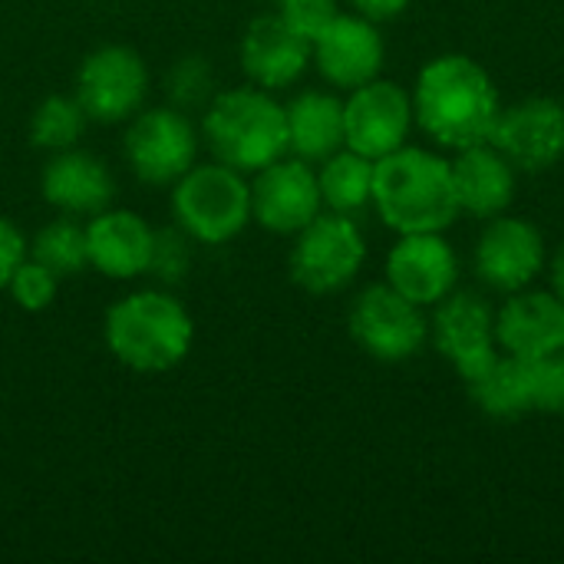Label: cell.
<instances>
[{
    "instance_id": "1",
    "label": "cell",
    "mask_w": 564,
    "mask_h": 564,
    "mask_svg": "<svg viewBox=\"0 0 564 564\" xmlns=\"http://www.w3.org/2000/svg\"><path fill=\"white\" fill-rule=\"evenodd\" d=\"M499 93L492 76L463 53L430 59L413 86V119L446 149H469L492 139L499 122Z\"/></svg>"
},
{
    "instance_id": "2",
    "label": "cell",
    "mask_w": 564,
    "mask_h": 564,
    "mask_svg": "<svg viewBox=\"0 0 564 564\" xmlns=\"http://www.w3.org/2000/svg\"><path fill=\"white\" fill-rule=\"evenodd\" d=\"M102 340L126 370L169 373L192 354L195 321L172 291L142 288L106 311Z\"/></svg>"
},
{
    "instance_id": "3",
    "label": "cell",
    "mask_w": 564,
    "mask_h": 564,
    "mask_svg": "<svg viewBox=\"0 0 564 564\" xmlns=\"http://www.w3.org/2000/svg\"><path fill=\"white\" fill-rule=\"evenodd\" d=\"M380 218L400 231H446L456 215L453 165L420 145H400L373 165V202Z\"/></svg>"
},
{
    "instance_id": "4",
    "label": "cell",
    "mask_w": 564,
    "mask_h": 564,
    "mask_svg": "<svg viewBox=\"0 0 564 564\" xmlns=\"http://www.w3.org/2000/svg\"><path fill=\"white\" fill-rule=\"evenodd\" d=\"M198 132L218 162L245 175L288 155V112L271 89L254 83L215 93Z\"/></svg>"
},
{
    "instance_id": "5",
    "label": "cell",
    "mask_w": 564,
    "mask_h": 564,
    "mask_svg": "<svg viewBox=\"0 0 564 564\" xmlns=\"http://www.w3.org/2000/svg\"><path fill=\"white\" fill-rule=\"evenodd\" d=\"M172 221L195 241L221 248L251 225V182L245 172L212 159L195 162L172 182Z\"/></svg>"
},
{
    "instance_id": "6",
    "label": "cell",
    "mask_w": 564,
    "mask_h": 564,
    "mask_svg": "<svg viewBox=\"0 0 564 564\" xmlns=\"http://www.w3.org/2000/svg\"><path fill=\"white\" fill-rule=\"evenodd\" d=\"M367 261V238L350 215L321 212L311 225L294 235L288 258L291 281L307 294L344 291Z\"/></svg>"
},
{
    "instance_id": "7",
    "label": "cell",
    "mask_w": 564,
    "mask_h": 564,
    "mask_svg": "<svg viewBox=\"0 0 564 564\" xmlns=\"http://www.w3.org/2000/svg\"><path fill=\"white\" fill-rule=\"evenodd\" d=\"M202 132L178 106L139 109L122 135V159L145 185H172L198 162Z\"/></svg>"
},
{
    "instance_id": "8",
    "label": "cell",
    "mask_w": 564,
    "mask_h": 564,
    "mask_svg": "<svg viewBox=\"0 0 564 564\" xmlns=\"http://www.w3.org/2000/svg\"><path fill=\"white\" fill-rule=\"evenodd\" d=\"M73 96L86 109L89 122H129L145 106L149 66L142 53L126 43L96 46L76 69Z\"/></svg>"
},
{
    "instance_id": "9",
    "label": "cell",
    "mask_w": 564,
    "mask_h": 564,
    "mask_svg": "<svg viewBox=\"0 0 564 564\" xmlns=\"http://www.w3.org/2000/svg\"><path fill=\"white\" fill-rule=\"evenodd\" d=\"M350 337L373 360L403 364L426 347L430 324L420 304H413L390 284H373L350 307Z\"/></svg>"
},
{
    "instance_id": "10",
    "label": "cell",
    "mask_w": 564,
    "mask_h": 564,
    "mask_svg": "<svg viewBox=\"0 0 564 564\" xmlns=\"http://www.w3.org/2000/svg\"><path fill=\"white\" fill-rule=\"evenodd\" d=\"M413 126V96L393 79H370L344 99V139L347 149L383 159L406 145Z\"/></svg>"
},
{
    "instance_id": "11",
    "label": "cell",
    "mask_w": 564,
    "mask_h": 564,
    "mask_svg": "<svg viewBox=\"0 0 564 564\" xmlns=\"http://www.w3.org/2000/svg\"><path fill=\"white\" fill-rule=\"evenodd\" d=\"M321 208L317 172L297 155H281L251 175V221L271 235H297L321 215Z\"/></svg>"
},
{
    "instance_id": "12",
    "label": "cell",
    "mask_w": 564,
    "mask_h": 564,
    "mask_svg": "<svg viewBox=\"0 0 564 564\" xmlns=\"http://www.w3.org/2000/svg\"><path fill=\"white\" fill-rule=\"evenodd\" d=\"M545 264V238L529 218L496 215L476 241V274L502 294L529 288Z\"/></svg>"
},
{
    "instance_id": "13",
    "label": "cell",
    "mask_w": 564,
    "mask_h": 564,
    "mask_svg": "<svg viewBox=\"0 0 564 564\" xmlns=\"http://www.w3.org/2000/svg\"><path fill=\"white\" fill-rule=\"evenodd\" d=\"M459 261L443 231H413L387 254V284L420 307H436L456 291Z\"/></svg>"
},
{
    "instance_id": "14",
    "label": "cell",
    "mask_w": 564,
    "mask_h": 564,
    "mask_svg": "<svg viewBox=\"0 0 564 564\" xmlns=\"http://www.w3.org/2000/svg\"><path fill=\"white\" fill-rule=\"evenodd\" d=\"M436 350L449 360L459 380H473L496 357V314L473 291H453L436 304Z\"/></svg>"
},
{
    "instance_id": "15",
    "label": "cell",
    "mask_w": 564,
    "mask_h": 564,
    "mask_svg": "<svg viewBox=\"0 0 564 564\" xmlns=\"http://www.w3.org/2000/svg\"><path fill=\"white\" fill-rule=\"evenodd\" d=\"M383 36L364 13H337V20L311 43V63L337 89H357L383 69Z\"/></svg>"
},
{
    "instance_id": "16",
    "label": "cell",
    "mask_w": 564,
    "mask_h": 564,
    "mask_svg": "<svg viewBox=\"0 0 564 564\" xmlns=\"http://www.w3.org/2000/svg\"><path fill=\"white\" fill-rule=\"evenodd\" d=\"M489 142L516 169L545 172L564 155V106L535 96L512 109H502Z\"/></svg>"
},
{
    "instance_id": "17",
    "label": "cell",
    "mask_w": 564,
    "mask_h": 564,
    "mask_svg": "<svg viewBox=\"0 0 564 564\" xmlns=\"http://www.w3.org/2000/svg\"><path fill=\"white\" fill-rule=\"evenodd\" d=\"M155 248V228L129 208H102L86 218L89 268L109 281H135L149 274Z\"/></svg>"
},
{
    "instance_id": "18",
    "label": "cell",
    "mask_w": 564,
    "mask_h": 564,
    "mask_svg": "<svg viewBox=\"0 0 564 564\" xmlns=\"http://www.w3.org/2000/svg\"><path fill=\"white\" fill-rule=\"evenodd\" d=\"M40 195L59 215L93 218L96 212L112 205L116 178L99 155L73 145L63 152H50L40 172Z\"/></svg>"
},
{
    "instance_id": "19",
    "label": "cell",
    "mask_w": 564,
    "mask_h": 564,
    "mask_svg": "<svg viewBox=\"0 0 564 564\" xmlns=\"http://www.w3.org/2000/svg\"><path fill=\"white\" fill-rule=\"evenodd\" d=\"M241 69L248 83L261 89H288L294 86L311 66V40L294 33L281 13H264L248 23L241 46H238Z\"/></svg>"
},
{
    "instance_id": "20",
    "label": "cell",
    "mask_w": 564,
    "mask_h": 564,
    "mask_svg": "<svg viewBox=\"0 0 564 564\" xmlns=\"http://www.w3.org/2000/svg\"><path fill=\"white\" fill-rule=\"evenodd\" d=\"M496 344L522 360L564 350V301L555 291H516L496 314Z\"/></svg>"
},
{
    "instance_id": "21",
    "label": "cell",
    "mask_w": 564,
    "mask_h": 564,
    "mask_svg": "<svg viewBox=\"0 0 564 564\" xmlns=\"http://www.w3.org/2000/svg\"><path fill=\"white\" fill-rule=\"evenodd\" d=\"M449 165H453V188H456L459 212H469L476 218H496L512 205L516 165L492 142L459 149L456 162Z\"/></svg>"
},
{
    "instance_id": "22",
    "label": "cell",
    "mask_w": 564,
    "mask_h": 564,
    "mask_svg": "<svg viewBox=\"0 0 564 564\" xmlns=\"http://www.w3.org/2000/svg\"><path fill=\"white\" fill-rule=\"evenodd\" d=\"M476 406L492 420H522L539 410V360L496 354L486 370L466 380Z\"/></svg>"
},
{
    "instance_id": "23",
    "label": "cell",
    "mask_w": 564,
    "mask_h": 564,
    "mask_svg": "<svg viewBox=\"0 0 564 564\" xmlns=\"http://www.w3.org/2000/svg\"><path fill=\"white\" fill-rule=\"evenodd\" d=\"M288 152L304 162H324L347 145L344 99L324 89H304L288 106Z\"/></svg>"
},
{
    "instance_id": "24",
    "label": "cell",
    "mask_w": 564,
    "mask_h": 564,
    "mask_svg": "<svg viewBox=\"0 0 564 564\" xmlns=\"http://www.w3.org/2000/svg\"><path fill=\"white\" fill-rule=\"evenodd\" d=\"M373 159L354 152V149H340L334 155H327L317 169V185H321V198L330 212L340 215H354L360 208H367L373 202Z\"/></svg>"
},
{
    "instance_id": "25",
    "label": "cell",
    "mask_w": 564,
    "mask_h": 564,
    "mask_svg": "<svg viewBox=\"0 0 564 564\" xmlns=\"http://www.w3.org/2000/svg\"><path fill=\"white\" fill-rule=\"evenodd\" d=\"M30 258L46 264L59 281L73 278L79 271L89 268V254H86V221L73 218V215H59L53 221H46L33 241H30Z\"/></svg>"
},
{
    "instance_id": "26",
    "label": "cell",
    "mask_w": 564,
    "mask_h": 564,
    "mask_svg": "<svg viewBox=\"0 0 564 564\" xmlns=\"http://www.w3.org/2000/svg\"><path fill=\"white\" fill-rule=\"evenodd\" d=\"M86 126H89V116L86 109L79 106L76 96H46L33 116H30V142L43 152H63V149H73L79 145V139L86 135Z\"/></svg>"
},
{
    "instance_id": "27",
    "label": "cell",
    "mask_w": 564,
    "mask_h": 564,
    "mask_svg": "<svg viewBox=\"0 0 564 564\" xmlns=\"http://www.w3.org/2000/svg\"><path fill=\"white\" fill-rule=\"evenodd\" d=\"M7 291H10V297H13V304H17L20 311L40 314V311L53 307V301H56V294H59V278H56L46 264H40V261H33V258L26 254V258L20 261V268L13 271Z\"/></svg>"
},
{
    "instance_id": "28",
    "label": "cell",
    "mask_w": 564,
    "mask_h": 564,
    "mask_svg": "<svg viewBox=\"0 0 564 564\" xmlns=\"http://www.w3.org/2000/svg\"><path fill=\"white\" fill-rule=\"evenodd\" d=\"M215 96V69L205 56H182L169 69V99L178 109L188 106H208Z\"/></svg>"
},
{
    "instance_id": "29",
    "label": "cell",
    "mask_w": 564,
    "mask_h": 564,
    "mask_svg": "<svg viewBox=\"0 0 564 564\" xmlns=\"http://www.w3.org/2000/svg\"><path fill=\"white\" fill-rule=\"evenodd\" d=\"M192 245L195 241L178 225L159 228L155 231V248H152L149 274L159 278L162 284H178L188 274V268H192Z\"/></svg>"
},
{
    "instance_id": "30",
    "label": "cell",
    "mask_w": 564,
    "mask_h": 564,
    "mask_svg": "<svg viewBox=\"0 0 564 564\" xmlns=\"http://www.w3.org/2000/svg\"><path fill=\"white\" fill-rule=\"evenodd\" d=\"M281 20L304 40H317L337 20V0H278Z\"/></svg>"
},
{
    "instance_id": "31",
    "label": "cell",
    "mask_w": 564,
    "mask_h": 564,
    "mask_svg": "<svg viewBox=\"0 0 564 564\" xmlns=\"http://www.w3.org/2000/svg\"><path fill=\"white\" fill-rule=\"evenodd\" d=\"M539 410L564 420V350L539 360Z\"/></svg>"
},
{
    "instance_id": "32",
    "label": "cell",
    "mask_w": 564,
    "mask_h": 564,
    "mask_svg": "<svg viewBox=\"0 0 564 564\" xmlns=\"http://www.w3.org/2000/svg\"><path fill=\"white\" fill-rule=\"evenodd\" d=\"M26 254H30V245H26L23 231L17 228V221L0 215V291H7L13 271L20 268V261Z\"/></svg>"
},
{
    "instance_id": "33",
    "label": "cell",
    "mask_w": 564,
    "mask_h": 564,
    "mask_svg": "<svg viewBox=\"0 0 564 564\" xmlns=\"http://www.w3.org/2000/svg\"><path fill=\"white\" fill-rule=\"evenodd\" d=\"M357 13L370 17L373 23H383V20H397L413 0H350Z\"/></svg>"
},
{
    "instance_id": "34",
    "label": "cell",
    "mask_w": 564,
    "mask_h": 564,
    "mask_svg": "<svg viewBox=\"0 0 564 564\" xmlns=\"http://www.w3.org/2000/svg\"><path fill=\"white\" fill-rule=\"evenodd\" d=\"M552 288L564 301V241L562 248H558V254H555V261H552Z\"/></svg>"
},
{
    "instance_id": "35",
    "label": "cell",
    "mask_w": 564,
    "mask_h": 564,
    "mask_svg": "<svg viewBox=\"0 0 564 564\" xmlns=\"http://www.w3.org/2000/svg\"><path fill=\"white\" fill-rule=\"evenodd\" d=\"M274 3H278V0H274Z\"/></svg>"
}]
</instances>
